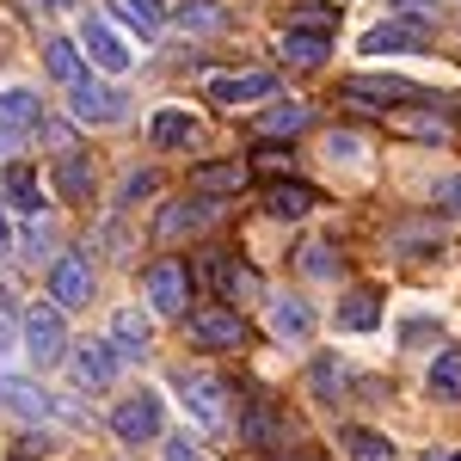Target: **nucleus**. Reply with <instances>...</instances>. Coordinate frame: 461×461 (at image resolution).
I'll return each instance as SVG.
<instances>
[{"label":"nucleus","mask_w":461,"mask_h":461,"mask_svg":"<svg viewBox=\"0 0 461 461\" xmlns=\"http://www.w3.org/2000/svg\"><path fill=\"white\" fill-rule=\"evenodd\" d=\"M80 43H86V56H93V62H99V68H105V74H123V68H130V62H136V50H130L123 37L111 32V25H105V19H99V13H93V19L80 25Z\"/></svg>","instance_id":"obj_5"},{"label":"nucleus","mask_w":461,"mask_h":461,"mask_svg":"<svg viewBox=\"0 0 461 461\" xmlns=\"http://www.w3.org/2000/svg\"><path fill=\"white\" fill-rule=\"evenodd\" d=\"M148 308L154 314H185V295H191V277H185V265L178 258H160V265H148Z\"/></svg>","instance_id":"obj_4"},{"label":"nucleus","mask_w":461,"mask_h":461,"mask_svg":"<svg viewBox=\"0 0 461 461\" xmlns=\"http://www.w3.org/2000/svg\"><path fill=\"white\" fill-rule=\"evenodd\" d=\"M191 332H197L203 345H221V351L247 345V320L228 314V308H197V314H191Z\"/></svg>","instance_id":"obj_10"},{"label":"nucleus","mask_w":461,"mask_h":461,"mask_svg":"<svg viewBox=\"0 0 461 461\" xmlns=\"http://www.w3.org/2000/svg\"><path fill=\"white\" fill-rule=\"evenodd\" d=\"M37 93H25V86H6L0 93V130H32L37 123Z\"/></svg>","instance_id":"obj_20"},{"label":"nucleus","mask_w":461,"mask_h":461,"mask_svg":"<svg viewBox=\"0 0 461 461\" xmlns=\"http://www.w3.org/2000/svg\"><path fill=\"white\" fill-rule=\"evenodd\" d=\"M111 375H117V345L86 339V345L74 351V382H80V388H105Z\"/></svg>","instance_id":"obj_11"},{"label":"nucleus","mask_w":461,"mask_h":461,"mask_svg":"<svg viewBox=\"0 0 461 461\" xmlns=\"http://www.w3.org/2000/svg\"><path fill=\"white\" fill-rule=\"evenodd\" d=\"M117 13H123L130 25H142V32H160V25H167V6H160V0H117Z\"/></svg>","instance_id":"obj_29"},{"label":"nucleus","mask_w":461,"mask_h":461,"mask_svg":"<svg viewBox=\"0 0 461 461\" xmlns=\"http://www.w3.org/2000/svg\"><path fill=\"white\" fill-rule=\"evenodd\" d=\"M0 252H13V221L0 215Z\"/></svg>","instance_id":"obj_37"},{"label":"nucleus","mask_w":461,"mask_h":461,"mask_svg":"<svg viewBox=\"0 0 461 461\" xmlns=\"http://www.w3.org/2000/svg\"><path fill=\"white\" fill-rule=\"evenodd\" d=\"M50 302H56L62 314L93 302V265H86V252H62V258L50 265Z\"/></svg>","instance_id":"obj_2"},{"label":"nucleus","mask_w":461,"mask_h":461,"mask_svg":"<svg viewBox=\"0 0 461 461\" xmlns=\"http://www.w3.org/2000/svg\"><path fill=\"white\" fill-rule=\"evenodd\" d=\"M284 461H289V456H284ZM295 461H320V456H295Z\"/></svg>","instance_id":"obj_41"},{"label":"nucleus","mask_w":461,"mask_h":461,"mask_svg":"<svg viewBox=\"0 0 461 461\" xmlns=\"http://www.w3.org/2000/svg\"><path fill=\"white\" fill-rule=\"evenodd\" d=\"M167 461H197V449L191 443H167Z\"/></svg>","instance_id":"obj_36"},{"label":"nucleus","mask_w":461,"mask_h":461,"mask_svg":"<svg viewBox=\"0 0 461 461\" xmlns=\"http://www.w3.org/2000/svg\"><path fill=\"white\" fill-rule=\"evenodd\" d=\"M210 215H215V203H203V197H197V203H167V215L154 221V240H160V247H173L178 234H197Z\"/></svg>","instance_id":"obj_12"},{"label":"nucleus","mask_w":461,"mask_h":461,"mask_svg":"<svg viewBox=\"0 0 461 461\" xmlns=\"http://www.w3.org/2000/svg\"><path fill=\"white\" fill-rule=\"evenodd\" d=\"M345 99H357V105H375V111H388V105H400V99H412V86L406 80H345Z\"/></svg>","instance_id":"obj_14"},{"label":"nucleus","mask_w":461,"mask_h":461,"mask_svg":"<svg viewBox=\"0 0 461 461\" xmlns=\"http://www.w3.org/2000/svg\"><path fill=\"white\" fill-rule=\"evenodd\" d=\"M240 443H277V412H271V400H252L247 412H240Z\"/></svg>","instance_id":"obj_23"},{"label":"nucleus","mask_w":461,"mask_h":461,"mask_svg":"<svg viewBox=\"0 0 461 461\" xmlns=\"http://www.w3.org/2000/svg\"><path fill=\"white\" fill-rule=\"evenodd\" d=\"M6 191H13V210H25V215L43 210V191H37L32 167H13V173H6Z\"/></svg>","instance_id":"obj_27"},{"label":"nucleus","mask_w":461,"mask_h":461,"mask_svg":"<svg viewBox=\"0 0 461 461\" xmlns=\"http://www.w3.org/2000/svg\"><path fill=\"white\" fill-rule=\"evenodd\" d=\"M43 6H74V0H43Z\"/></svg>","instance_id":"obj_40"},{"label":"nucleus","mask_w":461,"mask_h":461,"mask_svg":"<svg viewBox=\"0 0 461 461\" xmlns=\"http://www.w3.org/2000/svg\"><path fill=\"white\" fill-rule=\"evenodd\" d=\"M148 339H154V332H148V320L136 314V308H123V314L111 320V345H117V357H142Z\"/></svg>","instance_id":"obj_18"},{"label":"nucleus","mask_w":461,"mask_h":461,"mask_svg":"<svg viewBox=\"0 0 461 461\" xmlns=\"http://www.w3.org/2000/svg\"><path fill=\"white\" fill-rule=\"evenodd\" d=\"M326 50H332V37H326V32H308V25H289V32H284V56H289V62H302V68L326 62Z\"/></svg>","instance_id":"obj_17"},{"label":"nucleus","mask_w":461,"mask_h":461,"mask_svg":"<svg viewBox=\"0 0 461 461\" xmlns=\"http://www.w3.org/2000/svg\"><path fill=\"white\" fill-rule=\"evenodd\" d=\"M265 210L284 215V221H302V215L314 210V191H308V185H271V191H265Z\"/></svg>","instance_id":"obj_19"},{"label":"nucleus","mask_w":461,"mask_h":461,"mask_svg":"<svg viewBox=\"0 0 461 461\" xmlns=\"http://www.w3.org/2000/svg\"><path fill=\"white\" fill-rule=\"evenodd\" d=\"M437 203L449 215H461V173H449V178H437Z\"/></svg>","instance_id":"obj_34"},{"label":"nucleus","mask_w":461,"mask_h":461,"mask_svg":"<svg viewBox=\"0 0 461 461\" xmlns=\"http://www.w3.org/2000/svg\"><path fill=\"white\" fill-rule=\"evenodd\" d=\"M425 461H461V449H443V456H425Z\"/></svg>","instance_id":"obj_39"},{"label":"nucleus","mask_w":461,"mask_h":461,"mask_svg":"<svg viewBox=\"0 0 461 461\" xmlns=\"http://www.w3.org/2000/svg\"><path fill=\"white\" fill-rule=\"evenodd\" d=\"M0 351H13V326L6 320H0Z\"/></svg>","instance_id":"obj_38"},{"label":"nucleus","mask_w":461,"mask_h":461,"mask_svg":"<svg viewBox=\"0 0 461 461\" xmlns=\"http://www.w3.org/2000/svg\"><path fill=\"white\" fill-rule=\"evenodd\" d=\"M185 406H191V419L203 430L228 425V406H221V382L215 375H185Z\"/></svg>","instance_id":"obj_9"},{"label":"nucleus","mask_w":461,"mask_h":461,"mask_svg":"<svg viewBox=\"0 0 461 461\" xmlns=\"http://www.w3.org/2000/svg\"><path fill=\"white\" fill-rule=\"evenodd\" d=\"M25 351H32L37 369H50L56 357L68 351V326H62V308H56V302H50V308L37 302L32 314H25Z\"/></svg>","instance_id":"obj_1"},{"label":"nucleus","mask_w":461,"mask_h":461,"mask_svg":"<svg viewBox=\"0 0 461 461\" xmlns=\"http://www.w3.org/2000/svg\"><path fill=\"white\" fill-rule=\"evenodd\" d=\"M271 332H277V339H308V332H314L308 302H295V295H289V302H271Z\"/></svg>","instance_id":"obj_21"},{"label":"nucleus","mask_w":461,"mask_h":461,"mask_svg":"<svg viewBox=\"0 0 461 461\" xmlns=\"http://www.w3.org/2000/svg\"><path fill=\"white\" fill-rule=\"evenodd\" d=\"M160 419H167V406H160V393H130L117 412H111V430L123 437V443H148V437H160Z\"/></svg>","instance_id":"obj_3"},{"label":"nucleus","mask_w":461,"mask_h":461,"mask_svg":"<svg viewBox=\"0 0 461 461\" xmlns=\"http://www.w3.org/2000/svg\"><path fill=\"white\" fill-rule=\"evenodd\" d=\"M68 105L80 123H117L123 117V93L117 86H99V80H80V86H68Z\"/></svg>","instance_id":"obj_7"},{"label":"nucleus","mask_w":461,"mask_h":461,"mask_svg":"<svg viewBox=\"0 0 461 461\" xmlns=\"http://www.w3.org/2000/svg\"><path fill=\"white\" fill-rule=\"evenodd\" d=\"M314 388L326 393V400H332V388H345V369H339L332 357H326V363H314Z\"/></svg>","instance_id":"obj_33"},{"label":"nucleus","mask_w":461,"mask_h":461,"mask_svg":"<svg viewBox=\"0 0 461 461\" xmlns=\"http://www.w3.org/2000/svg\"><path fill=\"white\" fill-rule=\"evenodd\" d=\"M43 68L56 74L62 86H80V80H86V62H80V50H74L68 37H50V43H43Z\"/></svg>","instance_id":"obj_16"},{"label":"nucleus","mask_w":461,"mask_h":461,"mask_svg":"<svg viewBox=\"0 0 461 461\" xmlns=\"http://www.w3.org/2000/svg\"><path fill=\"white\" fill-rule=\"evenodd\" d=\"M0 406L19 412V419H74L68 406H56L50 393H37L32 382H19V375H0Z\"/></svg>","instance_id":"obj_8"},{"label":"nucleus","mask_w":461,"mask_h":461,"mask_svg":"<svg viewBox=\"0 0 461 461\" xmlns=\"http://www.w3.org/2000/svg\"><path fill=\"white\" fill-rule=\"evenodd\" d=\"M375 320H382V302H375V295H369V289H357L351 302H345V308H339V326H345V332H369V326H375Z\"/></svg>","instance_id":"obj_24"},{"label":"nucleus","mask_w":461,"mask_h":461,"mask_svg":"<svg viewBox=\"0 0 461 461\" xmlns=\"http://www.w3.org/2000/svg\"><path fill=\"white\" fill-rule=\"evenodd\" d=\"M345 456L351 461H393V443L382 430H345Z\"/></svg>","instance_id":"obj_25"},{"label":"nucleus","mask_w":461,"mask_h":461,"mask_svg":"<svg viewBox=\"0 0 461 461\" xmlns=\"http://www.w3.org/2000/svg\"><path fill=\"white\" fill-rule=\"evenodd\" d=\"M265 130H271V136H295V130H308V105H277V111H265Z\"/></svg>","instance_id":"obj_30"},{"label":"nucleus","mask_w":461,"mask_h":461,"mask_svg":"<svg viewBox=\"0 0 461 461\" xmlns=\"http://www.w3.org/2000/svg\"><path fill=\"white\" fill-rule=\"evenodd\" d=\"M393 130H412V136H430V142H443L456 123H449L443 111H400V117H393Z\"/></svg>","instance_id":"obj_26"},{"label":"nucleus","mask_w":461,"mask_h":461,"mask_svg":"<svg viewBox=\"0 0 461 461\" xmlns=\"http://www.w3.org/2000/svg\"><path fill=\"white\" fill-rule=\"evenodd\" d=\"M178 25H185V32H210V25H221V13H215V6H185Z\"/></svg>","instance_id":"obj_32"},{"label":"nucleus","mask_w":461,"mask_h":461,"mask_svg":"<svg viewBox=\"0 0 461 461\" xmlns=\"http://www.w3.org/2000/svg\"><path fill=\"white\" fill-rule=\"evenodd\" d=\"M197 185H203V191H228V185H240V167H197Z\"/></svg>","instance_id":"obj_31"},{"label":"nucleus","mask_w":461,"mask_h":461,"mask_svg":"<svg viewBox=\"0 0 461 461\" xmlns=\"http://www.w3.org/2000/svg\"><path fill=\"white\" fill-rule=\"evenodd\" d=\"M430 393L437 400H461V345H449V351L430 363Z\"/></svg>","instance_id":"obj_22"},{"label":"nucleus","mask_w":461,"mask_h":461,"mask_svg":"<svg viewBox=\"0 0 461 461\" xmlns=\"http://www.w3.org/2000/svg\"><path fill=\"white\" fill-rule=\"evenodd\" d=\"M56 197H68V203H86L93 197V160L86 154H62L56 160Z\"/></svg>","instance_id":"obj_13"},{"label":"nucleus","mask_w":461,"mask_h":461,"mask_svg":"<svg viewBox=\"0 0 461 461\" xmlns=\"http://www.w3.org/2000/svg\"><path fill=\"white\" fill-rule=\"evenodd\" d=\"M289 160H295L289 148H258V160H252V167H258V173H284Z\"/></svg>","instance_id":"obj_35"},{"label":"nucleus","mask_w":461,"mask_h":461,"mask_svg":"<svg viewBox=\"0 0 461 461\" xmlns=\"http://www.w3.org/2000/svg\"><path fill=\"white\" fill-rule=\"evenodd\" d=\"M419 43H425V25H375V32L363 37L369 56H406V50H419Z\"/></svg>","instance_id":"obj_15"},{"label":"nucleus","mask_w":461,"mask_h":461,"mask_svg":"<svg viewBox=\"0 0 461 461\" xmlns=\"http://www.w3.org/2000/svg\"><path fill=\"white\" fill-rule=\"evenodd\" d=\"M191 130H197V123H191L185 111H160V117L148 123V136H154L160 148H178V142H191Z\"/></svg>","instance_id":"obj_28"},{"label":"nucleus","mask_w":461,"mask_h":461,"mask_svg":"<svg viewBox=\"0 0 461 461\" xmlns=\"http://www.w3.org/2000/svg\"><path fill=\"white\" fill-rule=\"evenodd\" d=\"M277 93V74L252 68V74H210V99L221 105H258V99H271Z\"/></svg>","instance_id":"obj_6"}]
</instances>
